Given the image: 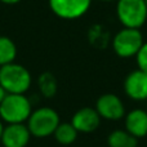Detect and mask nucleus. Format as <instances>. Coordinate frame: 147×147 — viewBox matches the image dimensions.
Here are the masks:
<instances>
[{"label":"nucleus","mask_w":147,"mask_h":147,"mask_svg":"<svg viewBox=\"0 0 147 147\" xmlns=\"http://www.w3.org/2000/svg\"><path fill=\"white\" fill-rule=\"evenodd\" d=\"M124 92L133 101H147V72L134 70L124 80Z\"/></svg>","instance_id":"nucleus-8"},{"label":"nucleus","mask_w":147,"mask_h":147,"mask_svg":"<svg viewBox=\"0 0 147 147\" xmlns=\"http://www.w3.org/2000/svg\"><path fill=\"white\" fill-rule=\"evenodd\" d=\"M31 112L32 106L25 94H7L0 103V119L7 124L27 121Z\"/></svg>","instance_id":"nucleus-2"},{"label":"nucleus","mask_w":147,"mask_h":147,"mask_svg":"<svg viewBox=\"0 0 147 147\" xmlns=\"http://www.w3.org/2000/svg\"><path fill=\"white\" fill-rule=\"evenodd\" d=\"M136 61H137L138 69L147 72V43H143L138 53L136 54Z\"/></svg>","instance_id":"nucleus-16"},{"label":"nucleus","mask_w":147,"mask_h":147,"mask_svg":"<svg viewBox=\"0 0 147 147\" xmlns=\"http://www.w3.org/2000/svg\"><path fill=\"white\" fill-rule=\"evenodd\" d=\"M59 123V115L56 110L51 107H39L31 112L26 125L31 136L36 138H45L53 134Z\"/></svg>","instance_id":"nucleus-3"},{"label":"nucleus","mask_w":147,"mask_h":147,"mask_svg":"<svg viewBox=\"0 0 147 147\" xmlns=\"http://www.w3.org/2000/svg\"><path fill=\"white\" fill-rule=\"evenodd\" d=\"M3 4H7V5H14V4H18L21 3L22 0H0Z\"/></svg>","instance_id":"nucleus-17"},{"label":"nucleus","mask_w":147,"mask_h":147,"mask_svg":"<svg viewBox=\"0 0 147 147\" xmlns=\"http://www.w3.org/2000/svg\"><path fill=\"white\" fill-rule=\"evenodd\" d=\"M54 138L61 145H71L78 138V130L74 128L71 123H59L53 133Z\"/></svg>","instance_id":"nucleus-13"},{"label":"nucleus","mask_w":147,"mask_h":147,"mask_svg":"<svg viewBox=\"0 0 147 147\" xmlns=\"http://www.w3.org/2000/svg\"><path fill=\"white\" fill-rule=\"evenodd\" d=\"M3 130H4V125H3V120L0 119V140H1V134H3Z\"/></svg>","instance_id":"nucleus-19"},{"label":"nucleus","mask_w":147,"mask_h":147,"mask_svg":"<svg viewBox=\"0 0 147 147\" xmlns=\"http://www.w3.org/2000/svg\"><path fill=\"white\" fill-rule=\"evenodd\" d=\"M146 111H147V109H146Z\"/></svg>","instance_id":"nucleus-22"},{"label":"nucleus","mask_w":147,"mask_h":147,"mask_svg":"<svg viewBox=\"0 0 147 147\" xmlns=\"http://www.w3.org/2000/svg\"><path fill=\"white\" fill-rule=\"evenodd\" d=\"M1 147H3V146H1Z\"/></svg>","instance_id":"nucleus-23"},{"label":"nucleus","mask_w":147,"mask_h":147,"mask_svg":"<svg viewBox=\"0 0 147 147\" xmlns=\"http://www.w3.org/2000/svg\"><path fill=\"white\" fill-rule=\"evenodd\" d=\"M125 130L136 138H142L147 136V111L142 109H136L125 115Z\"/></svg>","instance_id":"nucleus-11"},{"label":"nucleus","mask_w":147,"mask_h":147,"mask_svg":"<svg viewBox=\"0 0 147 147\" xmlns=\"http://www.w3.org/2000/svg\"><path fill=\"white\" fill-rule=\"evenodd\" d=\"M116 17L123 27L141 28L147 21L145 0H116Z\"/></svg>","instance_id":"nucleus-4"},{"label":"nucleus","mask_w":147,"mask_h":147,"mask_svg":"<svg viewBox=\"0 0 147 147\" xmlns=\"http://www.w3.org/2000/svg\"><path fill=\"white\" fill-rule=\"evenodd\" d=\"M145 3H146V5H147V0H145Z\"/></svg>","instance_id":"nucleus-21"},{"label":"nucleus","mask_w":147,"mask_h":147,"mask_svg":"<svg viewBox=\"0 0 147 147\" xmlns=\"http://www.w3.org/2000/svg\"><path fill=\"white\" fill-rule=\"evenodd\" d=\"M17 57V47L8 36H0V66L12 63Z\"/></svg>","instance_id":"nucleus-14"},{"label":"nucleus","mask_w":147,"mask_h":147,"mask_svg":"<svg viewBox=\"0 0 147 147\" xmlns=\"http://www.w3.org/2000/svg\"><path fill=\"white\" fill-rule=\"evenodd\" d=\"M107 143L110 147H137L138 138H136L127 130L117 129L110 133Z\"/></svg>","instance_id":"nucleus-12"},{"label":"nucleus","mask_w":147,"mask_h":147,"mask_svg":"<svg viewBox=\"0 0 147 147\" xmlns=\"http://www.w3.org/2000/svg\"><path fill=\"white\" fill-rule=\"evenodd\" d=\"M98 1H102V3H112V1H116V0H98Z\"/></svg>","instance_id":"nucleus-20"},{"label":"nucleus","mask_w":147,"mask_h":147,"mask_svg":"<svg viewBox=\"0 0 147 147\" xmlns=\"http://www.w3.org/2000/svg\"><path fill=\"white\" fill-rule=\"evenodd\" d=\"M143 43V35L140 28L123 27L114 35L111 47L115 54L120 58H132L136 57Z\"/></svg>","instance_id":"nucleus-5"},{"label":"nucleus","mask_w":147,"mask_h":147,"mask_svg":"<svg viewBox=\"0 0 147 147\" xmlns=\"http://www.w3.org/2000/svg\"><path fill=\"white\" fill-rule=\"evenodd\" d=\"M31 133L25 123L8 124L1 134L3 147H26L30 142Z\"/></svg>","instance_id":"nucleus-9"},{"label":"nucleus","mask_w":147,"mask_h":147,"mask_svg":"<svg viewBox=\"0 0 147 147\" xmlns=\"http://www.w3.org/2000/svg\"><path fill=\"white\" fill-rule=\"evenodd\" d=\"M39 90L45 98H52L57 93V79L52 72H43L38 79Z\"/></svg>","instance_id":"nucleus-15"},{"label":"nucleus","mask_w":147,"mask_h":147,"mask_svg":"<svg viewBox=\"0 0 147 147\" xmlns=\"http://www.w3.org/2000/svg\"><path fill=\"white\" fill-rule=\"evenodd\" d=\"M71 124L78 133H92L98 129L101 124V116L93 107H83L72 115Z\"/></svg>","instance_id":"nucleus-10"},{"label":"nucleus","mask_w":147,"mask_h":147,"mask_svg":"<svg viewBox=\"0 0 147 147\" xmlns=\"http://www.w3.org/2000/svg\"><path fill=\"white\" fill-rule=\"evenodd\" d=\"M96 110L101 119L116 121L125 116V106L123 101L114 93L102 94L96 102Z\"/></svg>","instance_id":"nucleus-7"},{"label":"nucleus","mask_w":147,"mask_h":147,"mask_svg":"<svg viewBox=\"0 0 147 147\" xmlns=\"http://www.w3.org/2000/svg\"><path fill=\"white\" fill-rule=\"evenodd\" d=\"M31 74L25 66L12 63L0 66V85L8 94H25L31 86Z\"/></svg>","instance_id":"nucleus-1"},{"label":"nucleus","mask_w":147,"mask_h":147,"mask_svg":"<svg viewBox=\"0 0 147 147\" xmlns=\"http://www.w3.org/2000/svg\"><path fill=\"white\" fill-rule=\"evenodd\" d=\"M7 92H5V89L4 88H3V86L1 85H0V103H1V101H3V99H4V97L5 96H7Z\"/></svg>","instance_id":"nucleus-18"},{"label":"nucleus","mask_w":147,"mask_h":147,"mask_svg":"<svg viewBox=\"0 0 147 147\" xmlns=\"http://www.w3.org/2000/svg\"><path fill=\"white\" fill-rule=\"evenodd\" d=\"M48 4L58 18L72 21L88 13L92 0H48Z\"/></svg>","instance_id":"nucleus-6"}]
</instances>
